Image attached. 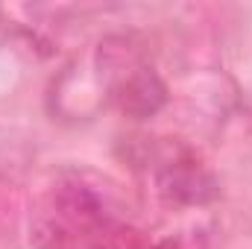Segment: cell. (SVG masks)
I'll list each match as a JSON object with an SVG mask.
<instances>
[{
	"mask_svg": "<svg viewBox=\"0 0 252 249\" xmlns=\"http://www.w3.org/2000/svg\"><path fill=\"white\" fill-rule=\"evenodd\" d=\"M161 187H164V193H170L173 199H182V202H202V199H208V196L214 193L211 179H208L193 161L164 167V173H161Z\"/></svg>",
	"mask_w": 252,
	"mask_h": 249,
	"instance_id": "7a4b0ae2",
	"label": "cell"
},
{
	"mask_svg": "<svg viewBox=\"0 0 252 249\" xmlns=\"http://www.w3.org/2000/svg\"><path fill=\"white\" fill-rule=\"evenodd\" d=\"M164 94L167 91H164L161 79L150 67L132 70L124 82L118 85V91H115L121 109H124L126 115H135V118H147V115L158 112L161 103H164Z\"/></svg>",
	"mask_w": 252,
	"mask_h": 249,
	"instance_id": "6da1fadb",
	"label": "cell"
}]
</instances>
